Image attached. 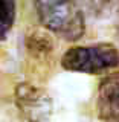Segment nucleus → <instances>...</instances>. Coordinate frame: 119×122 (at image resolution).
Listing matches in <instances>:
<instances>
[{"mask_svg":"<svg viewBox=\"0 0 119 122\" xmlns=\"http://www.w3.org/2000/svg\"><path fill=\"white\" fill-rule=\"evenodd\" d=\"M32 3L38 20L47 30L67 41L83 37L84 15L72 0H32Z\"/></svg>","mask_w":119,"mask_h":122,"instance_id":"obj_1","label":"nucleus"},{"mask_svg":"<svg viewBox=\"0 0 119 122\" xmlns=\"http://www.w3.org/2000/svg\"><path fill=\"white\" fill-rule=\"evenodd\" d=\"M61 66L66 70L99 75L119 66V49L112 43L75 46L64 52Z\"/></svg>","mask_w":119,"mask_h":122,"instance_id":"obj_2","label":"nucleus"},{"mask_svg":"<svg viewBox=\"0 0 119 122\" xmlns=\"http://www.w3.org/2000/svg\"><path fill=\"white\" fill-rule=\"evenodd\" d=\"M15 105L28 122H49L53 112L52 98L41 87L20 82L14 92Z\"/></svg>","mask_w":119,"mask_h":122,"instance_id":"obj_3","label":"nucleus"},{"mask_svg":"<svg viewBox=\"0 0 119 122\" xmlns=\"http://www.w3.org/2000/svg\"><path fill=\"white\" fill-rule=\"evenodd\" d=\"M96 110L99 122H119V72L107 75L101 81Z\"/></svg>","mask_w":119,"mask_h":122,"instance_id":"obj_4","label":"nucleus"},{"mask_svg":"<svg viewBox=\"0 0 119 122\" xmlns=\"http://www.w3.org/2000/svg\"><path fill=\"white\" fill-rule=\"evenodd\" d=\"M15 21V0H0V41L11 32Z\"/></svg>","mask_w":119,"mask_h":122,"instance_id":"obj_5","label":"nucleus"},{"mask_svg":"<svg viewBox=\"0 0 119 122\" xmlns=\"http://www.w3.org/2000/svg\"><path fill=\"white\" fill-rule=\"evenodd\" d=\"M28 47L34 55H46L52 51V41L43 32H32L28 37Z\"/></svg>","mask_w":119,"mask_h":122,"instance_id":"obj_6","label":"nucleus"},{"mask_svg":"<svg viewBox=\"0 0 119 122\" xmlns=\"http://www.w3.org/2000/svg\"><path fill=\"white\" fill-rule=\"evenodd\" d=\"M86 2H89V3H92V5H104V3H107V2H110V0H86Z\"/></svg>","mask_w":119,"mask_h":122,"instance_id":"obj_7","label":"nucleus"},{"mask_svg":"<svg viewBox=\"0 0 119 122\" xmlns=\"http://www.w3.org/2000/svg\"><path fill=\"white\" fill-rule=\"evenodd\" d=\"M118 34H119V17H118Z\"/></svg>","mask_w":119,"mask_h":122,"instance_id":"obj_8","label":"nucleus"}]
</instances>
